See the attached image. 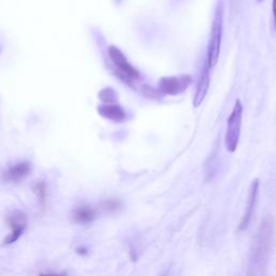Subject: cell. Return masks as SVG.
I'll use <instances>...</instances> for the list:
<instances>
[{"label":"cell","instance_id":"obj_12","mask_svg":"<svg viewBox=\"0 0 276 276\" xmlns=\"http://www.w3.org/2000/svg\"><path fill=\"white\" fill-rule=\"evenodd\" d=\"M99 208L106 215H115L123 208V203L119 198L110 197L99 203Z\"/></svg>","mask_w":276,"mask_h":276},{"label":"cell","instance_id":"obj_4","mask_svg":"<svg viewBox=\"0 0 276 276\" xmlns=\"http://www.w3.org/2000/svg\"><path fill=\"white\" fill-rule=\"evenodd\" d=\"M7 225L11 229L10 234L5 238L4 245H11L17 242L25 233L28 225V217L26 213L21 209H14L7 216Z\"/></svg>","mask_w":276,"mask_h":276},{"label":"cell","instance_id":"obj_18","mask_svg":"<svg viewBox=\"0 0 276 276\" xmlns=\"http://www.w3.org/2000/svg\"><path fill=\"white\" fill-rule=\"evenodd\" d=\"M272 10H273V19H274V25H275V28H276V0H273Z\"/></svg>","mask_w":276,"mask_h":276},{"label":"cell","instance_id":"obj_5","mask_svg":"<svg viewBox=\"0 0 276 276\" xmlns=\"http://www.w3.org/2000/svg\"><path fill=\"white\" fill-rule=\"evenodd\" d=\"M192 83V78L188 75L179 77H162L159 81V91L163 95L175 96L185 92Z\"/></svg>","mask_w":276,"mask_h":276},{"label":"cell","instance_id":"obj_16","mask_svg":"<svg viewBox=\"0 0 276 276\" xmlns=\"http://www.w3.org/2000/svg\"><path fill=\"white\" fill-rule=\"evenodd\" d=\"M38 276H68V274L66 272H47L41 273Z\"/></svg>","mask_w":276,"mask_h":276},{"label":"cell","instance_id":"obj_15","mask_svg":"<svg viewBox=\"0 0 276 276\" xmlns=\"http://www.w3.org/2000/svg\"><path fill=\"white\" fill-rule=\"evenodd\" d=\"M142 94L145 95L146 97L148 98H151V99H160L162 98L164 95L158 90L156 89H152V87L148 86V85H145L142 87Z\"/></svg>","mask_w":276,"mask_h":276},{"label":"cell","instance_id":"obj_17","mask_svg":"<svg viewBox=\"0 0 276 276\" xmlns=\"http://www.w3.org/2000/svg\"><path fill=\"white\" fill-rule=\"evenodd\" d=\"M76 251L81 257H85V256H87V253H89V251H87V249L85 247H78L76 249Z\"/></svg>","mask_w":276,"mask_h":276},{"label":"cell","instance_id":"obj_13","mask_svg":"<svg viewBox=\"0 0 276 276\" xmlns=\"http://www.w3.org/2000/svg\"><path fill=\"white\" fill-rule=\"evenodd\" d=\"M32 191L36 194L38 204L40 207H43L46 205L47 197H48V186L46 181L38 180L34 185H32Z\"/></svg>","mask_w":276,"mask_h":276},{"label":"cell","instance_id":"obj_3","mask_svg":"<svg viewBox=\"0 0 276 276\" xmlns=\"http://www.w3.org/2000/svg\"><path fill=\"white\" fill-rule=\"evenodd\" d=\"M243 112H244V107L240 99H236L231 115L228 118L225 136L226 148L229 152H235L237 149L243 123Z\"/></svg>","mask_w":276,"mask_h":276},{"label":"cell","instance_id":"obj_6","mask_svg":"<svg viewBox=\"0 0 276 276\" xmlns=\"http://www.w3.org/2000/svg\"><path fill=\"white\" fill-rule=\"evenodd\" d=\"M259 193H260V180L253 179L251 185H250V188H249V194H248V200H247L245 212L242 216V219H241L238 228H237L238 232L244 231L248 228L251 219H252L253 213H255L256 205L258 203Z\"/></svg>","mask_w":276,"mask_h":276},{"label":"cell","instance_id":"obj_11","mask_svg":"<svg viewBox=\"0 0 276 276\" xmlns=\"http://www.w3.org/2000/svg\"><path fill=\"white\" fill-rule=\"evenodd\" d=\"M98 114L114 122H123L126 119L125 110L117 104H104L98 107Z\"/></svg>","mask_w":276,"mask_h":276},{"label":"cell","instance_id":"obj_7","mask_svg":"<svg viewBox=\"0 0 276 276\" xmlns=\"http://www.w3.org/2000/svg\"><path fill=\"white\" fill-rule=\"evenodd\" d=\"M108 54H109V59L114 63L117 70L126 75L133 80H136L139 78V71L127 61L123 52L119 48L115 46H110L108 49Z\"/></svg>","mask_w":276,"mask_h":276},{"label":"cell","instance_id":"obj_9","mask_svg":"<svg viewBox=\"0 0 276 276\" xmlns=\"http://www.w3.org/2000/svg\"><path fill=\"white\" fill-rule=\"evenodd\" d=\"M31 172V165L29 162H20L16 163L12 167L8 168L4 174H3V179L6 182L10 183H19L23 179H25L27 176H29Z\"/></svg>","mask_w":276,"mask_h":276},{"label":"cell","instance_id":"obj_10","mask_svg":"<svg viewBox=\"0 0 276 276\" xmlns=\"http://www.w3.org/2000/svg\"><path fill=\"white\" fill-rule=\"evenodd\" d=\"M96 217H97L96 209H94L92 206L87 204H82L75 207L70 215L71 222L76 225L80 226H87L93 224Z\"/></svg>","mask_w":276,"mask_h":276},{"label":"cell","instance_id":"obj_2","mask_svg":"<svg viewBox=\"0 0 276 276\" xmlns=\"http://www.w3.org/2000/svg\"><path fill=\"white\" fill-rule=\"evenodd\" d=\"M224 19H225V5L223 0H220L216 7L206 55V63L209 67H211V69L215 67L219 60L220 49H222V41H223Z\"/></svg>","mask_w":276,"mask_h":276},{"label":"cell","instance_id":"obj_1","mask_svg":"<svg viewBox=\"0 0 276 276\" xmlns=\"http://www.w3.org/2000/svg\"><path fill=\"white\" fill-rule=\"evenodd\" d=\"M275 238V223L270 216L264 218L253 236L247 263V276H266Z\"/></svg>","mask_w":276,"mask_h":276},{"label":"cell","instance_id":"obj_14","mask_svg":"<svg viewBox=\"0 0 276 276\" xmlns=\"http://www.w3.org/2000/svg\"><path fill=\"white\" fill-rule=\"evenodd\" d=\"M98 98L104 104H115L118 99V95L112 87H106L98 93Z\"/></svg>","mask_w":276,"mask_h":276},{"label":"cell","instance_id":"obj_8","mask_svg":"<svg viewBox=\"0 0 276 276\" xmlns=\"http://www.w3.org/2000/svg\"><path fill=\"white\" fill-rule=\"evenodd\" d=\"M209 85H211V67H209L205 61V65L202 69V72L200 77H198L196 90H195V94L193 98V106L195 108L200 107L201 104L203 103V101L208 93Z\"/></svg>","mask_w":276,"mask_h":276},{"label":"cell","instance_id":"obj_19","mask_svg":"<svg viewBox=\"0 0 276 276\" xmlns=\"http://www.w3.org/2000/svg\"><path fill=\"white\" fill-rule=\"evenodd\" d=\"M257 2H258V3H261V2H263V0H257Z\"/></svg>","mask_w":276,"mask_h":276}]
</instances>
